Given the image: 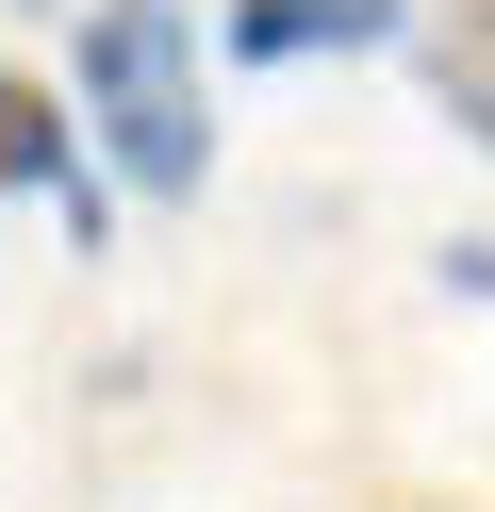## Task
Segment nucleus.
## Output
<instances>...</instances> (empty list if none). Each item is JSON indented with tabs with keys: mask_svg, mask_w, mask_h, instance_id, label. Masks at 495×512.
<instances>
[{
	"mask_svg": "<svg viewBox=\"0 0 495 512\" xmlns=\"http://www.w3.org/2000/svg\"><path fill=\"white\" fill-rule=\"evenodd\" d=\"M66 116L132 199H198L215 182V100H198V17L182 0H83L66 34Z\"/></svg>",
	"mask_w": 495,
	"mask_h": 512,
	"instance_id": "nucleus-1",
	"label": "nucleus"
},
{
	"mask_svg": "<svg viewBox=\"0 0 495 512\" xmlns=\"http://www.w3.org/2000/svg\"><path fill=\"white\" fill-rule=\"evenodd\" d=\"M0 199H66V232L99 248V166H83V116L0 50Z\"/></svg>",
	"mask_w": 495,
	"mask_h": 512,
	"instance_id": "nucleus-2",
	"label": "nucleus"
},
{
	"mask_svg": "<svg viewBox=\"0 0 495 512\" xmlns=\"http://www.w3.org/2000/svg\"><path fill=\"white\" fill-rule=\"evenodd\" d=\"M215 34L248 50V67H314V50H396L413 0H231Z\"/></svg>",
	"mask_w": 495,
	"mask_h": 512,
	"instance_id": "nucleus-3",
	"label": "nucleus"
},
{
	"mask_svg": "<svg viewBox=\"0 0 495 512\" xmlns=\"http://www.w3.org/2000/svg\"><path fill=\"white\" fill-rule=\"evenodd\" d=\"M413 67H429V100H446V133L495 149V0H429V17H413Z\"/></svg>",
	"mask_w": 495,
	"mask_h": 512,
	"instance_id": "nucleus-4",
	"label": "nucleus"
},
{
	"mask_svg": "<svg viewBox=\"0 0 495 512\" xmlns=\"http://www.w3.org/2000/svg\"><path fill=\"white\" fill-rule=\"evenodd\" d=\"M446 281H462V298H479V314H495V248H446Z\"/></svg>",
	"mask_w": 495,
	"mask_h": 512,
	"instance_id": "nucleus-5",
	"label": "nucleus"
}]
</instances>
